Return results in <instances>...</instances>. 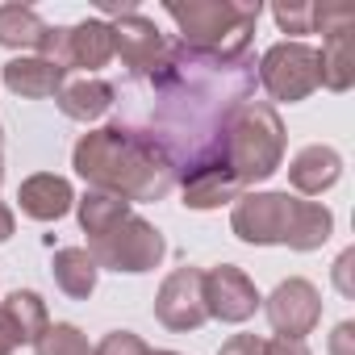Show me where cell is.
<instances>
[{
  "mask_svg": "<svg viewBox=\"0 0 355 355\" xmlns=\"http://www.w3.org/2000/svg\"><path fill=\"white\" fill-rule=\"evenodd\" d=\"M259 305H263V297H259L255 280H251L243 268L218 263V268L205 272V309H209V318L239 326V322L255 318Z\"/></svg>",
  "mask_w": 355,
  "mask_h": 355,
  "instance_id": "cell-12",
  "label": "cell"
},
{
  "mask_svg": "<svg viewBox=\"0 0 355 355\" xmlns=\"http://www.w3.org/2000/svg\"><path fill=\"white\" fill-rule=\"evenodd\" d=\"M92 355H150V347H146V338H138L134 330H109V334L92 347Z\"/></svg>",
  "mask_w": 355,
  "mask_h": 355,
  "instance_id": "cell-25",
  "label": "cell"
},
{
  "mask_svg": "<svg viewBox=\"0 0 355 355\" xmlns=\"http://www.w3.org/2000/svg\"><path fill=\"white\" fill-rule=\"evenodd\" d=\"M0 80H5V88L13 96H26V101H42V96H55L63 88V71L42 59V55H17L5 63V71H0Z\"/></svg>",
  "mask_w": 355,
  "mask_h": 355,
  "instance_id": "cell-17",
  "label": "cell"
},
{
  "mask_svg": "<svg viewBox=\"0 0 355 355\" xmlns=\"http://www.w3.org/2000/svg\"><path fill=\"white\" fill-rule=\"evenodd\" d=\"M13 230H17V218H13V209H9L5 201H0V243H9Z\"/></svg>",
  "mask_w": 355,
  "mask_h": 355,
  "instance_id": "cell-31",
  "label": "cell"
},
{
  "mask_svg": "<svg viewBox=\"0 0 355 355\" xmlns=\"http://www.w3.org/2000/svg\"><path fill=\"white\" fill-rule=\"evenodd\" d=\"M280 34H313L318 30V9L309 5V0H293V5H276L272 9Z\"/></svg>",
  "mask_w": 355,
  "mask_h": 355,
  "instance_id": "cell-24",
  "label": "cell"
},
{
  "mask_svg": "<svg viewBox=\"0 0 355 355\" xmlns=\"http://www.w3.org/2000/svg\"><path fill=\"white\" fill-rule=\"evenodd\" d=\"M263 355H313L305 338H263Z\"/></svg>",
  "mask_w": 355,
  "mask_h": 355,
  "instance_id": "cell-28",
  "label": "cell"
},
{
  "mask_svg": "<svg viewBox=\"0 0 355 355\" xmlns=\"http://www.w3.org/2000/svg\"><path fill=\"white\" fill-rule=\"evenodd\" d=\"M17 205L26 218L34 222H59L76 209V189L67 175H55V171H38V175H26L21 189H17Z\"/></svg>",
  "mask_w": 355,
  "mask_h": 355,
  "instance_id": "cell-13",
  "label": "cell"
},
{
  "mask_svg": "<svg viewBox=\"0 0 355 355\" xmlns=\"http://www.w3.org/2000/svg\"><path fill=\"white\" fill-rule=\"evenodd\" d=\"M38 55L51 59L63 76H71V71L92 76V71L109 67V59H113V30L105 17H88L76 26H51Z\"/></svg>",
  "mask_w": 355,
  "mask_h": 355,
  "instance_id": "cell-7",
  "label": "cell"
},
{
  "mask_svg": "<svg viewBox=\"0 0 355 355\" xmlns=\"http://www.w3.org/2000/svg\"><path fill=\"white\" fill-rule=\"evenodd\" d=\"M230 230L251 247L318 251L334 234V214L288 193H243L230 209Z\"/></svg>",
  "mask_w": 355,
  "mask_h": 355,
  "instance_id": "cell-3",
  "label": "cell"
},
{
  "mask_svg": "<svg viewBox=\"0 0 355 355\" xmlns=\"http://www.w3.org/2000/svg\"><path fill=\"white\" fill-rule=\"evenodd\" d=\"M109 30H113V55L125 63V71H130L134 80H146V76L163 63L167 42H163L159 26H155L146 13H138V9L113 13V17H109Z\"/></svg>",
  "mask_w": 355,
  "mask_h": 355,
  "instance_id": "cell-11",
  "label": "cell"
},
{
  "mask_svg": "<svg viewBox=\"0 0 355 355\" xmlns=\"http://www.w3.org/2000/svg\"><path fill=\"white\" fill-rule=\"evenodd\" d=\"M0 313H5V322L13 326V334H17L21 347H34V338L51 326L46 301H42L34 288H17V293H9L5 301H0Z\"/></svg>",
  "mask_w": 355,
  "mask_h": 355,
  "instance_id": "cell-21",
  "label": "cell"
},
{
  "mask_svg": "<svg viewBox=\"0 0 355 355\" xmlns=\"http://www.w3.org/2000/svg\"><path fill=\"white\" fill-rule=\"evenodd\" d=\"M222 163L230 167V175L239 180V189H255L280 171L284 163V121L276 113V105L268 101H247L230 125H226V146H222Z\"/></svg>",
  "mask_w": 355,
  "mask_h": 355,
  "instance_id": "cell-5",
  "label": "cell"
},
{
  "mask_svg": "<svg viewBox=\"0 0 355 355\" xmlns=\"http://www.w3.org/2000/svg\"><path fill=\"white\" fill-rule=\"evenodd\" d=\"M46 30H51V26H46L30 5H0V46H5V51L38 55Z\"/></svg>",
  "mask_w": 355,
  "mask_h": 355,
  "instance_id": "cell-20",
  "label": "cell"
},
{
  "mask_svg": "<svg viewBox=\"0 0 355 355\" xmlns=\"http://www.w3.org/2000/svg\"><path fill=\"white\" fill-rule=\"evenodd\" d=\"M263 313L280 338H305L322 322V293L305 276H288L263 297Z\"/></svg>",
  "mask_w": 355,
  "mask_h": 355,
  "instance_id": "cell-10",
  "label": "cell"
},
{
  "mask_svg": "<svg viewBox=\"0 0 355 355\" xmlns=\"http://www.w3.org/2000/svg\"><path fill=\"white\" fill-rule=\"evenodd\" d=\"M113 101H117V88L109 80H101V76H67L63 88L55 92V105L63 109V117L84 121V125L101 121L113 109Z\"/></svg>",
  "mask_w": 355,
  "mask_h": 355,
  "instance_id": "cell-16",
  "label": "cell"
},
{
  "mask_svg": "<svg viewBox=\"0 0 355 355\" xmlns=\"http://www.w3.org/2000/svg\"><path fill=\"white\" fill-rule=\"evenodd\" d=\"M134 214V205H125L121 197H113V193H96V189H88L80 201H76V218H80V230L88 234V239H101V234H109L117 222H125Z\"/></svg>",
  "mask_w": 355,
  "mask_h": 355,
  "instance_id": "cell-22",
  "label": "cell"
},
{
  "mask_svg": "<svg viewBox=\"0 0 355 355\" xmlns=\"http://www.w3.org/2000/svg\"><path fill=\"white\" fill-rule=\"evenodd\" d=\"M21 343H17V334H13V326L5 322V313H0V355H13Z\"/></svg>",
  "mask_w": 355,
  "mask_h": 355,
  "instance_id": "cell-30",
  "label": "cell"
},
{
  "mask_svg": "<svg viewBox=\"0 0 355 355\" xmlns=\"http://www.w3.org/2000/svg\"><path fill=\"white\" fill-rule=\"evenodd\" d=\"M218 355H263V338L259 334H234V338L222 343Z\"/></svg>",
  "mask_w": 355,
  "mask_h": 355,
  "instance_id": "cell-27",
  "label": "cell"
},
{
  "mask_svg": "<svg viewBox=\"0 0 355 355\" xmlns=\"http://www.w3.org/2000/svg\"><path fill=\"white\" fill-rule=\"evenodd\" d=\"M71 167L88 189L113 193L125 205L163 201L180 184V171L163 150V142L150 130H134L125 121H109L101 130L80 134L71 150Z\"/></svg>",
  "mask_w": 355,
  "mask_h": 355,
  "instance_id": "cell-2",
  "label": "cell"
},
{
  "mask_svg": "<svg viewBox=\"0 0 355 355\" xmlns=\"http://www.w3.org/2000/svg\"><path fill=\"white\" fill-rule=\"evenodd\" d=\"M150 355H180V351H150Z\"/></svg>",
  "mask_w": 355,
  "mask_h": 355,
  "instance_id": "cell-33",
  "label": "cell"
},
{
  "mask_svg": "<svg viewBox=\"0 0 355 355\" xmlns=\"http://www.w3.org/2000/svg\"><path fill=\"white\" fill-rule=\"evenodd\" d=\"M351 34L355 26L347 30H330L322 51H318V76H322V88L330 92H347L355 84V46H351Z\"/></svg>",
  "mask_w": 355,
  "mask_h": 355,
  "instance_id": "cell-18",
  "label": "cell"
},
{
  "mask_svg": "<svg viewBox=\"0 0 355 355\" xmlns=\"http://www.w3.org/2000/svg\"><path fill=\"white\" fill-rule=\"evenodd\" d=\"M0 184H5V125H0Z\"/></svg>",
  "mask_w": 355,
  "mask_h": 355,
  "instance_id": "cell-32",
  "label": "cell"
},
{
  "mask_svg": "<svg viewBox=\"0 0 355 355\" xmlns=\"http://www.w3.org/2000/svg\"><path fill=\"white\" fill-rule=\"evenodd\" d=\"M351 268H355V247H347L338 259H334V288L343 297H355V280H351Z\"/></svg>",
  "mask_w": 355,
  "mask_h": 355,
  "instance_id": "cell-26",
  "label": "cell"
},
{
  "mask_svg": "<svg viewBox=\"0 0 355 355\" xmlns=\"http://www.w3.org/2000/svg\"><path fill=\"white\" fill-rule=\"evenodd\" d=\"M180 193H184V205L205 214V209H222V205H234L243 197L239 180L230 175V167L218 159V163H201L193 171L180 175Z\"/></svg>",
  "mask_w": 355,
  "mask_h": 355,
  "instance_id": "cell-15",
  "label": "cell"
},
{
  "mask_svg": "<svg viewBox=\"0 0 355 355\" xmlns=\"http://www.w3.org/2000/svg\"><path fill=\"white\" fill-rule=\"evenodd\" d=\"M155 318L175 330V334H189V330H201L209 322V309H205V272L201 268H175L159 293H155Z\"/></svg>",
  "mask_w": 355,
  "mask_h": 355,
  "instance_id": "cell-9",
  "label": "cell"
},
{
  "mask_svg": "<svg viewBox=\"0 0 355 355\" xmlns=\"http://www.w3.org/2000/svg\"><path fill=\"white\" fill-rule=\"evenodd\" d=\"M163 13L180 30L184 51L230 63L251 51V34L263 5L259 0H189V5L171 0V5H163Z\"/></svg>",
  "mask_w": 355,
  "mask_h": 355,
  "instance_id": "cell-4",
  "label": "cell"
},
{
  "mask_svg": "<svg viewBox=\"0 0 355 355\" xmlns=\"http://www.w3.org/2000/svg\"><path fill=\"white\" fill-rule=\"evenodd\" d=\"M84 251L96 259V268H109V272H117V276H121V272H125V276H142V272H155V268L163 263L167 243H163V234H159L146 218L130 214V218L117 222L109 234L88 239Z\"/></svg>",
  "mask_w": 355,
  "mask_h": 355,
  "instance_id": "cell-6",
  "label": "cell"
},
{
  "mask_svg": "<svg viewBox=\"0 0 355 355\" xmlns=\"http://www.w3.org/2000/svg\"><path fill=\"white\" fill-rule=\"evenodd\" d=\"M343 180V155L326 142H309L293 155L288 163V184L301 197H322L326 189H334Z\"/></svg>",
  "mask_w": 355,
  "mask_h": 355,
  "instance_id": "cell-14",
  "label": "cell"
},
{
  "mask_svg": "<svg viewBox=\"0 0 355 355\" xmlns=\"http://www.w3.org/2000/svg\"><path fill=\"white\" fill-rule=\"evenodd\" d=\"M259 84L272 101L297 105L322 88L318 76V46L309 42H272L259 59Z\"/></svg>",
  "mask_w": 355,
  "mask_h": 355,
  "instance_id": "cell-8",
  "label": "cell"
},
{
  "mask_svg": "<svg viewBox=\"0 0 355 355\" xmlns=\"http://www.w3.org/2000/svg\"><path fill=\"white\" fill-rule=\"evenodd\" d=\"M146 80L155 84V96H159V109H155L159 130H150V134L163 142L175 171L184 175L201 163L222 159L226 125L251 101L255 63H251V55L222 63V59L184 51L175 42V46H167L163 63Z\"/></svg>",
  "mask_w": 355,
  "mask_h": 355,
  "instance_id": "cell-1",
  "label": "cell"
},
{
  "mask_svg": "<svg viewBox=\"0 0 355 355\" xmlns=\"http://www.w3.org/2000/svg\"><path fill=\"white\" fill-rule=\"evenodd\" d=\"M51 272H55V284L71 297V301H88L96 293V259L84 251V247H59L55 259H51Z\"/></svg>",
  "mask_w": 355,
  "mask_h": 355,
  "instance_id": "cell-19",
  "label": "cell"
},
{
  "mask_svg": "<svg viewBox=\"0 0 355 355\" xmlns=\"http://www.w3.org/2000/svg\"><path fill=\"white\" fill-rule=\"evenodd\" d=\"M330 355H355V322H338L330 334Z\"/></svg>",
  "mask_w": 355,
  "mask_h": 355,
  "instance_id": "cell-29",
  "label": "cell"
},
{
  "mask_svg": "<svg viewBox=\"0 0 355 355\" xmlns=\"http://www.w3.org/2000/svg\"><path fill=\"white\" fill-rule=\"evenodd\" d=\"M34 355H92L88 338L80 326L71 322H51L38 338H34Z\"/></svg>",
  "mask_w": 355,
  "mask_h": 355,
  "instance_id": "cell-23",
  "label": "cell"
}]
</instances>
